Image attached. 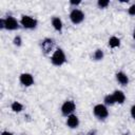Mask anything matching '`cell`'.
I'll return each mask as SVG.
<instances>
[{
    "instance_id": "6da1fadb",
    "label": "cell",
    "mask_w": 135,
    "mask_h": 135,
    "mask_svg": "<svg viewBox=\"0 0 135 135\" xmlns=\"http://www.w3.org/2000/svg\"><path fill=\"white\" fill-rule=\"evenodd\" d=\"M0 27L6 28L8 31H15V30L19 28V22L17 21L16 18L8 16L5 19H0Z\"/></svg>"
},
{
    "instance_id": "7a4b0ae2",
    "label": "cell",
    "mask_w": 135,
    "mask_h": 135,
    "mask_svg": "<svg viewBox=\"0 0 135 135\" xmlns=\"http://www.w3.org/2000/svg\"><path fill=\"white\" fill-rule=\"evenodd\" d=\"M51 61L56 66H61L62 64H64L65 61H66V57H65L64 52L61 49H57L53 53V55L51 57Z\"/></svg>"
},
{
    "instance_id": "3957f363",
    "label": "cell",
    "mask_w": 135,
    "mask_h": 135,
    "mask_svg": "<svg viewBox=\"0 0 135 135\" xmlns=\"http://www.w3.org/2000/svg\"><path fill=\"white\" fill-rule=\"evenodd\" d=\"M37 20L35 18H33L32 16H28V15H22L21 16V19H20V24L24 27V28H27V30H33L37 26Z\"/></svg>"
},
{
    "instance_id": "277c9868",
    "label": "cell",
    "mask_w": 135,
    "mask_h": 135,
    "mask_svg": "<svg viewBox=\"0 0 135 135\" xmlns=\"http://www.w3.org/2000/svg\"><path fill=\"white\" fill-rule=\"evenodd\" d=\"M93 113L94 115L98 118V119H105L109 116V110L108 108L102 104V103H98L93 108Z\"/></svg>"
},
{
    "instance_id": "5b68a950",
    "label": "cell",
    "mask_w": 135,
    "mask_h": 135,
    "mask_svg": "<svg viewBox=\"0 0 135 135\" xmlns=\"http://www.w3.org/2000/svg\"><path fill=\"white\" fill-rule=\"evenodd\" d=\"M70 20L73 24H79L84 20V14L78 8H74L70 13Z\"/></svg>"
},
{
    "instance_id": "8992f818",
    "label": "cell",
    "mask_w": 135,
    "mask_h": 135,
    "mask_svg": "<svg viewBox=\"0 0 135 135\" xmlns=\"http://www.w3.org/2000/svg\"><path fill=\"white\" fill-rule=\"evenodd\" d=\"M75 109H76L75 102L73 100H66L61 105V114L63 116H66L68 117V116H70V115L73 114V112L75 111Z\"/></svg>"
},
{
    "instance_id": "52a82bcc",
    "label": "cell",
    "mask_w": 135,
    "mask_h": 135,
    "mask_svg": "<svg viewBox=\"0 0 135 135\" xmlns=\"http://www.w3.org/2000/svg\"><path fill=\"white\" fill-rule=\"evenodd\" d=\"M19 81L24 86H31L34 84V76L30 73H22L19 77Z\"/></svg>"
},
{
    "instance_id": "ba28073f",
    "label": "cell",
    "mask_w": 135,
    "mask_h": 135,
    "mask_svg": "<svg viewBox=\"0 0 135 135\" xmlns=\"http://www.w3.org/2000/svg\"><path fill=\"white\" fill-rule=\"evenodd\" d=\"M66 126L71 129H76L79 126V118L77 115L72 114L70 116H68L66 118Z\"/></svg>"
},
{
    "instance_id": "9c48e42d",
    "label": "cell",
    "mask_w": 135,
    "mask_h": 135,
    "mask_svg": "<svg viewBox=\"0 0 135 135\" xmlns=\"http://www.w3.org/2000/svg\"><path fill=\"white\" fill-rule=\"evenodd\" d=\"M113 96H114V99H115V102L116 103L122 104L124 102V100H126V95L120 90H115L114 93H113Z\"/></svg>"
},
{
    "instance_id": "30bf717a",
    "label": "cell",
    "mask_w": 135,
    "mask_h": 135,
    "mask_svg": "<svg viewBox=\"0 0 135 135\" xmlns=\"http://www.w3.org/2000/svg\"><path fill=\"white\" fill-rule=\"evenodd\" d=\"M53 45H54V41L50 38H45L41 43V46H42V50L44 51V53H49L50 51H52Z\"/></svg>"
},
{
    "instance_id": "8fae6325",
    "label": "cell",
    "mask_w": 135,
    "mask_h": 135,
    "mask_svg": "<svg viewBox=\"0 0 135 135\" xmlns=\"http://www.w3.org/2000/svg\"><path fill=\"white\" fill-rule=\"evenodd\" d=\"M116 79H117V81H118L121 85H127V84L129 83V77H128V75H127L126 73H123V72H118V73H116Z\"/></svg>"
},
{
    "instance_id": "7c38bea8",
    "label": "cell",
    "mask_w": 135,
    "mask_h": 135,
    "mask_svg": "<svg viewBox=\"0 0 135 135\" xmlns=\"http://www.w3.org/2000/svg\"><path fill=\"white\" fill-rule=\"evenodd\" d=\"M52 25H53L54 30H56L57 32H61L62 31L63 23H62V20L59 17H53L52 18Z\"/></svg>"
},
{
    "instance_id": "4fadbf2b",
    "label": "cell",
    "mask_w": 135,
    "mask_h": 135,
    "mask_svg": "<svg viewBox=\"0 0 135 135\" xmlns=\"http://www.w3.org/2000/svg\"><path fill=\"white\" fill-rule=\"evenodd\" d=\"M120 45V39L117 38L116 36H112L110 39H109V46L112 47V49H115V47H118Z\"/></svg>"
},
{
    "instance_id": "5bb4252c",
    "label": "cell",
    "mask_w": 135,
    "mask_h": 135,
    "mask_svg": "<svg viewBox=\"0 0 135 135\" xmlns=\"http://www.w3.org/2000/svg\"><path fill=\"white\" fill-rule=\"evenodd\" d=\"M11 109L13 110V112L19 113V112H21V111L23 110V105H22V103H20L19 101H14V102L12 103V105H11Z\"/></svg>"
},
{
    "instance_id": "9a60e30c",
    "label": "cell",
    "mask_w": 135,
    "mask_h": 135,
    "mask_svg": "<svg viewBox=\"0 0 135 135\" xmlns=\"http://www.w3.org/2000/svg\"><path fill=\"white\" fill-rule=\"evenodd\" d=\"M103 101H104V103H105L107 105H113V104H115V103H116V102H115V99H114L113 94H108V95L104 97Z\"/></svg>"
},
{
    "instance_id": "2e32d148",
    "label": "cell",
    "mask_w": 135,
    "mask_h": 135,
    "mask_svg": "<svg viewBox=\"0 0 135 135\" xmlns=\"http://www.w3.org/2000/svg\"><path fill=\"white\" fill-rule=\"evenodd\" d=\"M103 57H104V54H103V51L102 50L98 49V50L95 51V53H94V59L95 60H102Z\"/></svg>"
},
{
    "instance_id": "e0dca14e",
    "label": "cell",
    "mask_w": 135,
    "mask_h": 135,
    "mask_svg": "<svg viewBox=\"0 0 135 135\" xmlns=\"http://www.w3.org/2000/svg\"><path fill=\"white\" fill-rule=\"evenodd\" d=\"M109 4H110L109 0H98L97 1V5L99 8H105L109 6Z\"/></svg>"
},
{
    "instance_id": "ac0fdd59",
    "label": "cell",
    "mask_w": 135,
    "mask_h": 135,
    "mask_svg": "<svg viewBox=\"0 0 135 135\" xmlns=\"http://www.w3.org/2000/svg\"><path fill=\"white\" fill-rule=\"evenodd\" d=\"M21 42H22V40H21V37H20V36H16V37L14 38V44H15V45L20 46V45H21Z\"/></svg>"
},
{
    "instance_id": "d6986e66",
    "label": "cell",
    "mask_w": 135,
    "mask_h": 135,
    "mask_svg": "<svg viewBox=\"0 0 135 135\" xmlns=\"http://www.w3.org/2000/svg\"><path fill=\"white\" fill-rule=\"evenodd\" d=\"M128 13H129V15H131V16H135V3L132 4V5L128 8Z\"/></svg>"
},
{
    "instance_id": "ffe728a7",
    "label": "cell",
    "mask_w": 135,
    "mask_h": 135,
    "mask_svg": "<svg viewBox=\"0 0 135 135\" xmlns=\"http://www.w3.org/2000/svg\"><path fill=\"white\" fill-rule=\"evenodd\" d=\"M130 113H131V116H132V118H134V119H135V104H133V105L131 107Z\"/></svg>"
},
{
    "instance_id": "44dd1931",
    "label": "cell",
    "mask_w": 135,
    "mask_h": 135,
    "mask_svg": "<svg viewBox=\"0 0 135 135\" xmlns=\"http://www.w3.org/2000/svg\"><path fill=\"white\" fill-rule=\"evenodd\" d=\"M80 3H81L80 0H78V1H73V0L70 1V4H71V5H78V4H80Z\"/></svg>"
},
{
    "instance_id": "7402d4cb",
    "label": "cell",
    "mask_w": 135,
    "mask_h": 135,
    "mask_svg": "<svg viewBox=\"0 0 135 135\" xmlns=\"http://www.w3.org/2000/svg\"><path fill=\"white\" fill-rule=\"evenodd\" d=\"M1 135H13V133H11V132H8V131H3V132L1 133Z\"/></svg>"
},
{
    "instance_id": "603a6c76",
    "label": "cell",
    "mask_w": 135,
    "mask_h": 135,
    "mask_svg": "<svg viewBox=\"0 0 135 135\" xmlns=\"http://www.w3.org/2000/svg\"><path fill=\"white\" fill-rule=\"evenodd\" d=\"M133 38H134V40H135V28H134V32H133Z\"/></svg>"
},
{
    "instance_id": "cb8c5ba5",
    "label": "cell",
    "mask_w": 135,
    "mask_h": 135,
    "mask_svg": "<svg viewBox=\"0 0 135 135\" xmlns=\"http://www.w3.org/2000/svg\"><path fill=\"white\" fill-rule=\"evenodd\" d=\"M123 135H128V134H123Z\"/></svg>"
}]
</instances>
